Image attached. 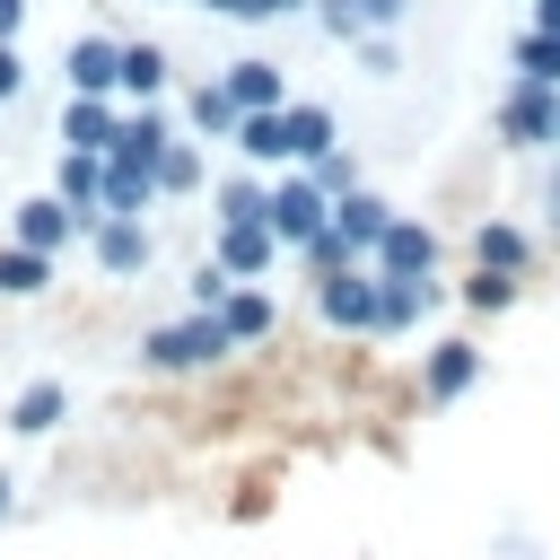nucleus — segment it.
I'll list each match as a JSON object with an SVG mask.
<instances>
[{"label":"nucleus","instance_id":"obj_36","mask_svg":"<svg viewBox=\"0 0 560 560\" xmlns=\"http://www.w3.org/2000/svg\"><path fill=\"white\" fill-rule=\"evenodd\" d=\"M18 18H26V0H0V35H18Z\"/></svg>","mask_w":560,"mask_h":560},{"label":"nucleus","instance_id":"obj_25","mask_svg":"<svg viewBox=\"0 0 560 560\" xmlns=\"http://www.w3.org/2000/svg\"><path fill=\"white\" fill-rule=\"evenodd\" d=\"M516 70H525V79H542V88H560V35H542V26H534V35L516 44Z\"/></svg>","mask_w":560,"mask_h":560},{"label":"nucleus","instance_id":"obj_7","mask_svg":"<svg viewBox=\"0 0 560 560\" xmlns=\"http://www.w3.org/2000/svg\"><path fill=\"white\" fill-rule=\"evenodd\" d=\"M61 201H70L88 228L105 219V158H96V149H61Z\"/></svg>","mask_w":560,"mask_h":560},{"label":"nucleus","instance_id":"obj_8","mask_svg":"<svg viewBox=\"0 0 560 560\" xmlns=\"http://www.w3.org/2000/svg\"><path fill=\"white\" fill-rule=\"evenodd\" d=\"M472 376H481V350H472V341H438L429 368H420V394H429V402H455Z\"/></svg>","mask_w":560,"mask_h":560},{"label":"nucleus","instance_id":"obj_11","mask_svg":"<svg viewBox=\"0 0 560 560\" xmlns=\"http://www.w3.org/2000/svg\"><path fill=\"white\" fill-rule=\"evenodd\" d=\"M79 228H88V219H79V210H70L61 192H52V201H26V210H18V245H35V254H52V245H61V236H79Z\"/></svg>","mask_w":560,"mask_h":560},{"label":"nucleus","instance_id":"obj_22","mask_svg":"<svg viewBox=\"0 0 560 560\" xmlns=\"http://www.w3.org/2000/svg\"><path fill=\"white\" fill-rule=\"evenodd\" d=\"M122 88H131V96H158V88H166V52H158V44H122Z\"/></svg>","mask_w":560,"mask_h":560},{"label":"nucleus","instance_id":"obj_4","mask_svg":"<svg viewBox=\"0 0 560 560\" xmlns=\"http://www.w3.org/2000/svg\"><path fill=\"white\" fill-rule=\"evenodd\" d=\"M219 262H228L236 280H254V271L280 262V236H271L262 219H219Z\"/></svg>","mask_w":560,"mask_h":560},{"label":"nucleus","instance_id":"obj_13","mask_svg":"<svg viewBox=\"0 0 560 560\" xmlns=\"http://www.w3.org/2000/svg\"><path fill=\"white\" fill-rule=\"evenodd\" d=\"M228 88H236L245 114H280V105H289V96H280V61H228Z\"/></svg>","mask_w":560,"mask_h":560},{"label":"nucleus","instance_id":"obj_34","mask_svg":"<svg viewBox=\"0 0 560 560\" xmlns=\"http://www.w3.org/2000/svg\"><path fill=\"white\" fill-rule=\"evenodd\" d=\"M289 9H306V0H245V18H289Z\"/></svg>","mask_w":560,"mask_h":560},{"label":"nucleus","instance_id":"obj_37","mask_svg":"<svg viewBox=\"0 0 560 560\" xmlns=\"http://www.w3.org/2000/svg\"><path fill=\"white\" fill-rule=\"evenodd\" d=\"M201 9H219V18H245V0H201Z\"/></svg>","mask_w":560,"mask_h":560},{"label":"nucleus","instance_id":"obj_20","mask_svg":"<svg viewBox=\"0 0 560 560\" xmlns=\"http://www.w3.org/2000/svg\"><path fill=\"white\" fill-rule=\"evenodd\" d=\"M236 149H245L254 166H280V158H289V140H280V114H245V122H236Z\"/></svg>","mask_w":560,"mask_h":560},{"label":"nucleus","instance_id":"obj_12","mask_svg":"<svg viewBox=\"0 0 560 560\" xmlns=\"http://www.w3.org/2000/svg\"><path fill=\"white\" fill-rule=\"evenodd\" d=\"M96 262L122 271V280L149 271V228H140V219H96Z\"/></svg>","mask_w":560,"mask_h":560},{"label":"nucleus","instance_id":"obj_1","mask_svg":"<svg viewBox=\"0 0 560 560\" xmlns=\"http://www.w3.org/2000/svg\"><path fill=\"white\" fill-rule=\"evenodd\" d=\"M140 350H149V368H210V359L236 350V332H228L219 306H201V315H184V324H158Z\"/></svg>","mask_w":560,"mask_h":560},{"label":"nucleus","instance_id":"obj_17","mask_svg":"<svg viewBox=\"0 0 560 560\" xmlns=\"http://www.w3.org/2000/svg\"><path fill=\"white\" fill-rule=\"evenodd\" d=\"M192 122H201V131H228V140H236V122H245L236 88H228V79H201V88H192Z\"/></svg>","mask_w":560,"mask_h":560},{"label":"nucleus","instance_id":"obj_16","mask_svg":"<svg viewBox=\"0 0 560 560\" xmlns=\"http://www.w3.org/2000/svg\"><path fill=\"white\" fill-rule=\"evenodd\" d=\"M61 411H70V394H61L52 376H44V385H26V394L9 402V429H26V438H44V429H52Z\"/></svg>","mask_w":560,"mask_h":560},{"label":"nucleus","instance_id":"obj_21","mask_svg":"<svg viewBox=\"0 0 560 560\" xmlns=\"http://www.w3.org/2000/svg\"><path fill=\"white\" fill-rule=\"evenodd\" d=\"M52 280V254H35V245H18V254H0V289L9 298H35Z\"/></svg>","mask_w":560,"mask_h":560},{"label":"nucleus","instance_id":"obj_10","mask_svg":"<svg viewBox=\"0 0 560 560\" xmlns=\"http://www.w3.org/2000/svg\"><path fill=\"white\" fill-rule=\"evenodd\" d=\"M114 131H122V122L105 114V96H70V105H61V140H70V149H96V158H114Z\"/></svg>","mask_w":560,"mask_h":560},{"label":"nucleus","instance_id":"obj_31","mask_svg":"<svg viewBox=\"0 0 560 560\" xmlns=\"http://www.w3.org/2000/svg\"><path fill=\"white\" fill-rule=\"evenodd\" d=\"M219 219H262V192L236 175V184H219Z\"/></svg>","mask_w":560,"mask_h":560},{"label":"nucleus","instance_id":"obj_27","mask_svg":"<svg viewBox=\"0 0 560 560\" xmlns=\"http://www.w3.org/2000/svg\"><path fill=\"white\" fill-rule=\"evenodd\" d=\"M472 245H481V262H490V271H516V262H525V236H516V228H481Z\"/></svg>","mask_w":560,"mask_h":560},{"label":"nucleus","instance_id":"obj_6","mask_svg":"<svg viewBox=\"0 0 560 560\" xmlns=\"http://www.w3.org/2000/svg\"><path fill=\"white\" fill-rule=\"evenodd\" d=\"M324 315L350 324V332H376V315H385V280H350V271H332V280H324Z\"/></svg>","mask_w":560,"mask_h":560},{"label":"nucleus","instance_id":"obj_26","mask_svg":"<svg viewBox=\"0 0 560 560\" xmlns=\"http://www.w3.org/2000/svg\"><path fill=\"white\" fill-rule=\"evenodd\" d=\"M201 184V158L184 149V140H166V158H158V192H192Z\"/></svg>","mask_w":560,"mask_h":560},{"label":"nucleus","instance_id":"obj_15","mask_svg":"<svg viewBox=\"0 0 560 560\" xmlns=\"http://www.w3.org/2000/svg\"><path fill=\"white\" fill-rule=\"evenodd\" d=\"M114 158H122V166H158V158H166V122H158V114L140 105V114H131V122L114 131Z\"/></svg>","mask_w":560,"mask_h":560},{"label":"nucleus","instance_id":"obj_3","mask_svg":"<svg viewBox=\"0 0 560 560\" xmlns=\"http://www.w3.org/2000/svg\"><path fill=\"white\" fill-rule=\"evenodd\" d=\"M499 131L516 140V149H542V140H560V88H542V79H525L508 105H499Z\"/></svg>","mask_w":560,"mask_h":560},{"label":"nucleus","instance_id":"obj_19","mask_svg":"<svg viewBox=\"0 0 560 560\" xmlns=\"http://www.w3.org/2000/svg\"><path fill=\"white\" fill-rule=\"evenodd\" d=\"M376 280H385V315H376V332H402V324H411V315L438 298L429 280H402V271H376Z\"/></svg>","mask_w":560,"mask_h":560},{"label":"nucleus","instance_id":"obj_33","mask_svg":"<svg viewBox=\"0 0 560 560\" xmlns=\"http://www.w3.org/2000/svg\"><path fill=\"white\" fill-rule=\"evenodd\" d=\"M402 9H411V0H359V26H394Z\"/></svg>","mask_w":560,"mask_h":560},{"label":"nucleus","instance_id":"obj_28","mask_svg":"<svg viewBox=\"0 0 560 560\" xmlns=\"http://www.w3.org/2000/svg\"><path fill=\"white\" fill-rule=\"evenodd\" d=\"M228 298H236V271L228 262H201L192 271V306H228Z\"/></svg>","mask_w":560,"mask_h":560},{"label":"nucleus","instance_id":"obj_35","mask_svg":"<svg viewBox=\"0 0 560 560\" xmlns=\"http://www.w3.org/2000/svg\"><path fill=\"white\" fill-rule=\"evenodd\" d=\"M534 26H542V35H560V0H534Z\"/></svg>","mask_w":560,"mask_h":560},{"label":"nucleus","instance_id":"obj_24","mask_svg":"<svg viewBox=\"0 0 560 560\" xmlns=\"http://www.w3.org/2000/svg\"><path fill=\"white\" fill-rule=\"evenodd\" d=\"M219 315H228V332H236V341H262V332H271V298H262V289H236Z\"/></svg>","mask_w":560,"mask_h":560},{"label":"nucleus","instance_id":"obj_2","mask_svg":"<svg viewBox=\"0 0 560 560\" xmlns=\"http://www.w3.org/2000/svg\"><path fill=\"white\" fill-rule=\"evenodd\" d=\"M262 228H271L280 245H315V236L332 228V192H324V184H298V175H280V184L262 192Z\"/></svg>","mask_w":560,"mask_h":560},{"label":"nucleus","instance_id":"obj_23","mask_svg":"<svg viewBox=\"0 0 560 560\" xmlns=\"http://www.w3.org/2000/svg\"><path fill=\"white\" fill-rule=\"evenodd\" d=\"M359 254H368V245H359V236H350V228H341V219H332V228H324V236H315V245H306V262H315V271H324V280H332V271H350V262H359Z\"/></svg>","mask_w":560,"mask_h":560},{"label":"nucleus","instance_id":"obj_29","mask_svg":"<svg viewBox=\"0 0 560 560\" xmlns=\"http://www.w3.org/2000/svg\"><path fill=\"white\" fill-rule=\"evenodd\" d=\"M508 298H516V280L490 271V262H481V280H464V306H508Z\"/></svg>","mask_w":560,"mask_h":560},{"label":"nucleus","instance_id":"obj_18","mask_svg":"<svg viewBox=\"0 0 560 560\" xmlns=\"http://www.w3.org/2000/svg\"><path fill=\"white\" fill-rule=\"evenodd\" d=\"M332 219H341V228H350V236H359L368 254H376V236L394 228V210H385L376 192H341V201H332Z\"/></svg>","mask_w":560,"mask_h":560},{"label":"nucleus","instance_id":"obj_32","mask_svg":"<svg viewBox=\"0 0 560 560\" xmlns=\"http://www.w3.org/2000/svg\"><path fill=\"white\" fill-rule=\"evenodd\" d=\"M18 88H26V61H18V52H9V35H0V96H18Z\"/></svg>","mask_w":560,"mask_h":560},{"label":"nucleus","instance_id":"obj_30","mask_svg":"<svg viewBox=\"0 0 560 560\" xmlns=\"http://www.w3.org/2000/svg\"><path fill=\"white\" fill-rule=\"evenodd\" d=\"M315 184H324L332 201H341V192H359V175H350V158H341V149H324V158H315Z\"/></svg>","mask_w":560,"mask_h":560},{"label":"nucleus","instance_id":"obj_38","mask_svg":"<svg viewBox=\"0 0 560 560\" xmlns=\"http://www.w3.org/2000/svg\"><path fill=\"white\" fill-rule=\"evenodd\" d=\"M0 516H9V472H0Z\"/></svg>","mask_w":560,"mask_h":560},{"label":"nucleus","instance_id":"obj_14","mask_svg":"<svg viewBox=\"0 0 560 560\" xmlns=\"http://www.w3.org/2000/svg\"><path fill=\"white\" fill-rule=\"evenodd\" d=\"M280 140H289V158H324L332 149V114L324 105H280Z\"/></svg>","mask_w":560,"mask_h":560},{"label":"nucleus","instance_id":"obj_5","mask_svg":"<svg viewBox=\"0 0 560 560\" xmlns=\"http://www.w3.org/2000/svg\"><path fill=\"white\" fill-rule=\"evenodd\" d=\"M429 262H438V236H429L420 219H394V228L376 236V271H402V280H429Z\"/></svg>","mask_w":560,"mask_h":560},{"label":"nucleus","instance_id":"obj_9","mask_svg":"<svg viewBox=\"0 0 560 560\" xmlns=\"http://www.w3.org/2000/svg\"><path fill=\"white\" fill-rule=\"evenodd\" d=\"M70 88H79V96H105V88H122V44H105V35H79V44H70Z\"/></svg>","mask_w":560,"mask_h":560}]
</instances>
